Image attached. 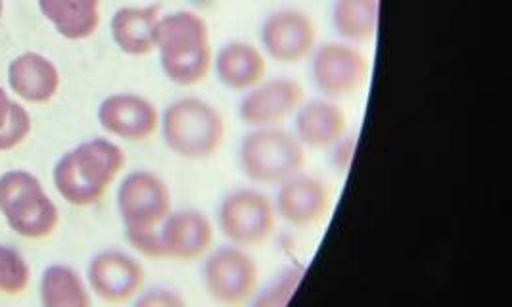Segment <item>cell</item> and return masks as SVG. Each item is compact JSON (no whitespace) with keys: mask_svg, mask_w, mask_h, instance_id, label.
I'll list each match as a JSON object with an SVG mask.
<instances>
[{"mask_svg":"<svg viewBox=\"0 0 512 307\" xmlns=\"http://www.w3.org/2000/svg\"><path fill=\"white\" fill-rule=\"evenodd\" d=\"M4 217L16 235L31 240L50 237L60 223L58 208L43 189L35 190L12 204L4 212Z\"/></svg>","mask_w":512,"mask_h":307,"instance_id":"d6986e66","label":"cell"},{"mask_svg":"<svg viewBox=\"0 0 512 307\" xmlns=\"http://www.w3.org/2000/svg\"><path fill=\"white\" fill-rule=\"evenodd\" d=\"M29 265L24 256L10 248L0 244V292L2 294H22L29 284Z\"/></svg>","mask_w":512,"mask_h":307,"instance_id":"cb8c5ba5","label":"cell"},{"mask_svg":"<svg viewBox=\"0 0 512 307\" xmlns=\"http://www.w3.org/2000/svg\"><path fill=\"white\" fill-rule=\"evenodd\" d=\"M123 148L110 139H91L68 150L54 166V187L77 208L98 204L125 167Z\"/></svg>","mask_w":512,"mask_h":307,"instance_id":"7a4b0ae2","label":"cell"},{"mask_svg":"<svg viewBox=\"0 0 512 307\" xmlns=\"http://www.w3.org/2000/svg\"><path fill=\"white\" fill-rule=\"evenodd\" d=\"M211 71L225 89L246 93L265 79L267 56L248 41H229L213 52Z\"/></svg>","mask_w":512,"mask_h":307,"instance_id":"2e32d148","label":"cell"},{"mask_svg":"<svg viewBox=\"0 0 512 307\" xmlns=\"http://www.w3.org/2000/svg\"><path fill=\"white\" fill-rule=\"evenodd\" d=\"M10 106H12V100L6 95V91L0 87V127L6 123L8 114H10Z\"/></svg>","mask_w":512,"mask_h":307,"instance_id":"f546056e","label":"cell"},{"mask_svg":"<svg viewBox=\"0 0 512 307\" xmlns=\"http://www.w3.org/2000/svg\"><path fill=\"white\" fill-rule=\"evenodd\" d=\"M261 50L279 64H298L317 48V24L300 8L271 12L259 29Z\"/></svg>","mask_w":512,"mask_h":307,"instance_id":"9c48e42d","label":"cell"},{"mask_svg":"<svg viewBox=\"0 0 512 307\" xmlns=\"http://www.w3.org/2000/svg\"><path fill=\"white\" fill-rule=\"evenodd\" d=\"M307 148L292 131L280 127L250 129L240 142L238 166L244 177L261 187H279L303 171Z\"/></svg>","mask_w":512,"mask_h":307,"instance_id":"277c9868","label":"cell"},{"mask_svg":"<svg viewBox=\"0 0 512 307\" xmlns=\"http://www.w3.org/2000/svg\"><path fill=\"white\" fill-rule=\"evenodd\" d=\"M125 240L144 260H163L162 237L160 227L148 229H125Z\"/></svg>","mask_w":512,"mask_h":307,"instance_id":"4316f807","label":"cell"},{"mask_svg":"<svg viewBox=\"0 0 512 307\" xmlns=\"http://www.w3.org/2000/svg\"><path fill=\"white\" fill-rule=\"evenodd\" d=\"M156 50L163 75L177 87H196L210 75V25L198 12L163 14L156 31Z\"/></svg>","mask_w":512,"mask_h":307,"instance_id":"6da1fadb","label":"cell"},{"mask_svg":"<svg viewBox=\"0 0 512 307\" xmlns=\"http://www.w3.org/2000/svg\"><path fill=\"white\" fill-rule=\"evenodd\" d=\"M305 100L302 83L292 77H271L242 93L238 118L250 129L280 127L292 118Z\"/></svg>","mask_w":512,"mask_h":307,"instance_id":"30bf717a","label":"cell"},{"mask_svg":"<svg viewBox=\"0 0 512 307\" xmlns=\"http://www.w3.org/2000/svg\"><path fill=\"white\" fill-rule=\"evenodd\" d=\"M89 288L106 304H125L144 290L146 271L135 256L121 250H104L87 269Z\"/></svg>","mask_w":512,"mask_h":307,"instance_id":"7c38bea8","label":"cell"},{"mask_svg":"<svg viewBox=\"0 0 512 307\" xmlns=\"http://www.w3.org/2000/svg\"><path fill=\"white\" fill-rule=\"evenodd\" d=\"M279 215L263 190L242 187L227 192L217 206V229L229 244L254 250L275 237Z\"/></svg>","mask_w":512,"mask_h":307,"instance_id":"5b68a950","label":"cell"},{"mask_svg":"<svg viewBox=\"0 0 512 307\" xmlns=\"http://www.w3.org/2000/svg\"><path fill=\"white\" fill-rule=\"evenodd\" d=\"M39 8L54 29L70 41L93 37L100 25V0H39Z\"/></svg>","mask_w":512,"mask_h":307,"instance_id":"ffe728a7","label":"cell"},{"mask_svg":"<svg viewBox=\"0 0 512 307\" xmlns=\"http://www.w3.org/2000/svg\"><path fill=\"white\" fill-rule=\"evenodd\" d=\"M8 83L27 102L45 104L60 89V71L43 54L25 52L10 62Z\"/></svg>","mask_w":512,"mask_h":307,"instance_id":"ac0fdd59","label":"cell"},{"mask_svg":"<svg viewBox=\"0 0 512 307\" xmlns=\"http://www.w3.org/2000/svg\"><path fill=\"white\" fill-rule=\"evenodd\" d=\"M202 284L215 304L246 306L259 288L256 258L250 250L234 244L211 248L202 265Z\"/></svg>","mask_w":512,"mask_h":307,"instance_id":"8992f818","label":"cell"},{"mask_svg":"<svg viewBox=\"0 0 512 307\" xmlns=\"http://www.w3.org/2000/svg\"><path fill=\"white\" fill-rule=\"evenodd\" d=\"M160 112L152 100L135 93L106 96L98 106L100 127L121 141H148L160 129Z\"/></svg>","mask_w":512,"mask_h":307,"instance_id":"5bb4252c","label":"cell"},{"mask_svg":"<svg viewBox=\"0 0 512 307\" xmlns=\"http://www.w3.org/2000/svg\"><path fill=\"white\" fill-rule=\"evenodd\" d=\"M41 302L47 307H89L91 290L70 265H50L41 279Z\"/></svg>","mask_w":512,"mask_h":307,"instance_id":"7402d4cb","label":"cell"},{"mask_svg":"<svg viewBox=\"0 0 512 307\" xmlns=\"http://www.w3.org/2000/svg\"><path fill=\"white\" fill-rule=\"evenodd\" d=\"M187 304L185 298L173 290V288H152V290H142L137 298L139 307H183Z\"/></svg>","mask_w":512,"mask_h":307,"instance_id":"f1b7e54d","label":"cell"},{"mask_svg":"<svg viewBox=\"0 0 512 307\" xmlns=\"http://www.w3.org/2000/svg\"><path fill=\"white\" fill-rule=\"evenodd\" d=\"M330 162L332 167L340 173L346 175L353 166L355 160V150H357V135L355 133H346L342 139L334 142L330 148Z\"/></svg>","mask_w":512,"mask_h":307,"instance_id":"83f0119b","label":"cell"},{"mask_svg":"<svg viewBox=\"0 0 512 307\" xmlns=\"http://www.w3.org/2000/svg\"><path fill=\"white\" fill-rule=\"evenodd\" d=\"M279 219L294 229L323 225L332 212L334 194L323 179L303 173L286 179L273 198Z\"/></svg>","mask_w":512,"mask_h":307,"instance_id":"8fae6325","label":"cell"},{"mask_svg":"<svg viewBox=\"0 0 512 307\" xmlns=\"http://www.w3.org/2000/svg\"><path fill=\"white\" fill-rule=\"evenodd\" d=\"M2 10H4V4H2V0H0V16H2Z\"/></svg>","mask_w":512,"mask_h":307,"instance_id":"4dcf8cb0","label":"cell"},{"mask_svg":"<svg viewBox=\"0 0 512 307\" xmlns=\"http://www.w3.org/2000/svg\"><path fill=\"white\" fill-rule=\"evenodd\" d=\"M332 27L340 41L353 45L373 41L380 27V0H334Z\"/></svg>","mask_w":512,"mask_h":307,"instance_id":"44dd1931","label":"cell"},{"mask_svg":"<svg viewBox=\"0 0 512 307\" xmlns=\"http://www.w3.org/2000/svg\"><path fill=\"white\" fill-rule=\"evenodd\" d=\"M160 131L171 154L190 162H204L223 148L227 125L210 100L183 96L163 110Z\"/></svg>","mask_w":512,"mask_h":307,"instance_id":"3957f363","label":"cell"},{"mask_svg":"<svg viewBox=\"0 0 512 307\" xmlns=\"http://www.w3.org/2000/svg\"><path fill=\"white\" fill-rule=\"evenodd\" d=\"M162 6H123L112 18V39L127 56H146L156 50V31L162 18Z\"/></svg>","mask_w":512,"mask_h":307,"instance_id":"e0dca14e","label":"cell"},{"mask_svg":"<svg viewBox=\"0 0 512 307\" xmlns=\"http://www.w3.org/2000/svg\"><path fill=\"white\" fill-rule=\"evenodd\" d=\"M41 189H43L41 181L29 171H22V169L6 171L0 177V212H6L12 204H16L27 194Z\"/></svg>","mask_w":512,"mask_h":307,"instance_id":"d4e9b609","label":"cell"},{"mask_svg":"<svg viewBox=\"0 0 512 307\" xmlns=\"http://www.w3.org/2000/svg\"><path fill=\"white\" fill-rule=\"evenodd\" d=\"M296 139L305 148L328 150L334 142L348 133V114L332 98L303 100L302 106L294 114Z\"/></svg>","mask_w":512,"mask_h":307,"instance_id":"9a60e30c","label":"cell"},{"mask_svg":"<svg viewBox=\"0 0 512 307\" xmlns=\"http://www.w3.org/2000/svg\"><path fill=\"white\" fill-rule=\"evenodd\" d=\"M116 204L125 229L160 227L173 210V192L158 173L137 169L119 183Z\"/></svg>","mask_w":512,"mask_h":307,"instance_id":"ba28073f","label":"cell"},{"mask_svg":"<svg viewBox=\"0 0 512 307\" xmlns=\"http://www.w3.org/2000/svg\"><path fill=\"white\" fill-rule=\"evenodd\" d=\"M311 79L325 98L340 100L365 87L371 75V60L359 45L328 41L313 50Z\"/></svg>","mask_w":512,"mask_h":307,"instance_id":"52a82bcc","label":"cell"},{"mask_svg":"<svg viewBox=\"0 0 512 307\" xmlns=\"http://www.w3.org/2000/svg\"><path fill=\"white\" fill-rule=\"evenodd\" d=\"M163 260L194 263L208 256L215 242V225L194 208L171 210L160 225Z\"/></svg>","mask_w":512,"mask_h":307,"instance_id":"4fadbf2b","label":"cell"},{"mask_svg":"<svg viewBox=\"0 0 512 307\" xmlns=\"http://www.w3.org/2000/svg\"><path fill=\"white\" fill-rule=\"evenodd\" d=\"M307 273V267L302 261H294L286 265L282 271L271 279V283L263 288H257L256 296L252 298V306L256 307H284L300 288L303 277Z\"/></svg>","mask_w":512,"mask_h":307,"instance_id":"603a6c76","label":"cell"},{"mask_svg":"<svg viewBox=\"0 0 512 307\" xmlns=\"http://www.w3.org/2000/svg\"><path fill=\"white\" fill-rule=\"evenodd\" d=\"M31 133V118L22 104L12 102L6 123L0 127V152L12 150Z\"/></svg>","mask_w":512,"mask_h":307,"instance_id":"484cf974","label":"cell"}]
</instances>
